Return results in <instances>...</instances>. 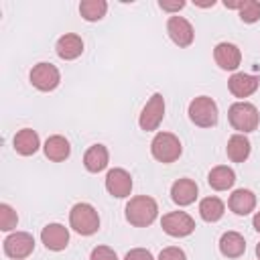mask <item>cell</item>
<instances>
[{
    "instance_id": "obj_1",
    "label": "cell",
    "mask_w": 260,
    "mask_h": 260,
    "mask_svg": "<svg viewBox=\"0 0 260 260\" xmlns=\"http://www.w3.org/2000/svg\"><path fill=\"white\" fill-rule=\"evenodd\" d=\"M124 213H126L128 223H132L136 228H146L156 219L158 205L148 195H136L126 203V211Z\"/></svg>"
},
{
    "instance_id": "obj_2",
    "label": "cell",
    "mask_w": 260,
    "mask_h": 260,
    "mask_svg": "<svg viewBox=\"0 0 260 260\" xmlns=\"http://www.w3.org/2000/svg\"><path fill=\"white\" fill-rule=\"evenodd\" d=\"M228 120H230L232 128L238 130V134H246V132H254L258 128L260 114H258V108L254 104L236 102L228 110Z\"/></svg>"
},
{
    "instance_id": "obj_3",
    "label": "cell",
    "mask_w": 260,
    "mask_h": 260,
    "mask_svg": "<svg viewBox=\"0 0 260 260\" xmlns=\"http://www.w3.org/2000/svg\"><path fill=\"white\" fill-rule=\"evenodd\" d=\"M69 225L79 236H91L100 230V215L89 203H75L69 211Z\"/></svg>"
},
{
    "instance_id": "obj_4",
    "label": "cell",
    "mask_w": 260,
    "mask_h": 260,
    "mask_svg": "<svg viewBox=\"0 0 260 260\" xmlns=\"http://www.w3.org/2000/svg\"><path fill=\"white\" fill-rule=\"evenodd\" d=\"M150 152L152 156L158 160V162H175L181 152H183V146H181V140L171 134V132H156V136L152 138L150 142Z\"/></svg>"
},
{
    "instance_id": "obj_5",
    "label": "cell",
    "mask_w": 260,
    "mask_h": 260,
    "mask_svg": "<svg viewBox=\"0 0 260 260\" xmlns=\"http://www.w3.org/2000/svg\"><path fill=\"white\" fill-rule=\"evenodd\" d=\"M189 118L195 126L211 128L217 124V104L209 95H197L189 104Z\"/></svg>"
},
{
    "instance_id": "obj_6",
    "label": "cell",
    "mask_w": 260,
    "mask_h": 260,
    "mask_svg": "<svg viewBox=\"0 0 260 260\" xmlns=\"http://www.w3.org/2000/svg\"><path fill=\"white\" fill-rule=\"evenodd\" d=\"M162 118H165V98H162L160 93H152V95L148 98L146 106H144L142 112H140L138 124H140L142 130L152 132V130H156V128L160 126Z\"/></svg>"
},
{
    "instance_id": "obj_7",
    "label": "cell",
    "mask_w": 260,
    "mask_h": 260,
    "mask_svg": "<svg viewBox=\"0 0 260 260\" xmlns=\"http://www.w3.org/2000/svg\"><path fill=\"white\" fill-rule=\"evenodd\" d=\"M28 79H30V83H32L39 91H53V89L59 85V81H61V73H59V69H57L55 65H51V63H37V65L30 69Z\"/></svg>"
},
{
    "instance_id": "obj_8",
    "label": "cell",
    "mask_w": 260,
    "mask_h": 260,
    "mask_svg": "<svg viewBox=\"0 0 260 260\" xmlns=\"http://www.w3.org/2000/svg\"><path fill=\"white\" fill-rule=\"evenodd\" d=\"M35 250V238L26 232H12L4 238V254L14 260H22L30 256Z\"/></svg>"
},
{
    "instance_id": "obj_9",
    "label": "cell",
    "mask_w": 260,
    "mask_h": 260,
    "mask_svg": "<svg viewBox=\"0 0 260 260\" xmlns=\"http://www.w3.org/2000/svg\"><path fill=\"white\" fill-rule=\"evenodd\" d=\"M160 225H162L165 234H169L173 238H185L195 230V219L185 211H171V213L162 215Z\"/></svg>"
},
{
    "instance_id": "obj_10",
    "label": "cell",
    "mask_w": 260,
    "mask_h": 260,
    "mask_svg": "<svg viewBox=\"0 0 260 260\" xmlns=\"http://www.w3.org/2000/svg\"><path fill=\"white\" fill-rule=\"evenodd\" d=\"M167 32L177 47H189L195 39V30H193L191 22L179 14H173L167 20Z\"/></svg>"
},
{
    "instance_id": "obj_11",
    "label": "cell",
    "mask_w": 260,
    "mask_h": 260,
    "mask_svg": "<svg viewBox=\"0 0 260 260\" xmlns=\"http://www.w3.org/2000/svg\"><path fill=\"white\" fill-rule=\"evenodd\" d=\"M106 189H108V193L112 197H118V199L128 197L130 191H132V177H130V173L126 169H120V167L108 171V175H106Z\"/></svg>"
},
{
    "instance_id": "obj_12",
    "label": "cell",
    "mask_w": 260,
    "mask_h": 260,
    "mask_svg": "<svg viewBox=\"0 0 260 260\" xmlns=\"http://www.w3.org/2000/svg\"><path fill=\"white\" fill-rule=\"evenodd\" d=\"M41 242L45 244L47 250L61 252L69 244V230L61 223H47L41 232Z\"/></svg>"
},
{
    "instance_id": "obj_13",
    "label": "cell",
    "mask_w": 260,
    "mask_h": 260,
    "mask_svg": "<svg viewBox=\"0 0 260 260\" xmlns=\"http://www.w3.org/2000/svg\"><path fill=\"white\" fill-rule=\"evenodd\" d=\"M213 59L223 71H234L242 63V53L234 43H219L213 49Z\"/></svg>"
},
{
    "instance_id": "obj_14",
    "label": "cell",
    "mask_w": 260,
    "mask_h": 260,
    "mask_svg": "<svg viewBox=\"0 0 260 260\" xmlns=\"http://www.w3.org/2000/svg\"><path fill=\"white\" fill-rule=\"evenodd\" d=\"M260 85V79L256 75H248V73H234L230 79H228V89L234 98H248L252 95Z\"/></svg>"
},
{
    "instance_id": "obj_15",
    "label": "cell",
    "mask_w": 260,
    "mask_h": 260,
    "mask_svg": "<svg viewBox=\"0 0 260 260\" xmlns=\"http://www.w3.org/2000/svg\"><path fill=\"white\" fill-rule=\"evenodd\" d=\"M55 51H57V55H59L61 59L73 61V59H77V57L83 53V41H81L79 35L67 32V35L59 37V41H57V45H55Z\"/></svg>"
},
{
    "instance_id": "obj_16",
    "label": "cell",
    "mask_w": 260,
    "mask_h": 260,
    "mask_svg": "<svg viewBox=\"0 0 260 260\" xmlns=\"http://www.w3.org/2000/svg\"><path fill=\"white\" fill-rule=\"evenodd\" d=\"M197 183L193 179H179L173 183L171 187V199L177 203V205H191L195 199H197Z\"/></svg>"
},
{
    "instance_id": "obj_17",
    "label": "cell",
    "mask_w": 260,
    "mask_h": 260,
    "mask_svg": "<svg viewBox=\"0 0 260 260\" xmlns=\"http://www.w3.org/2000/svg\"><path fill=\"white\" fill-rule=\"evenodd\" d=\"M43 150H45V156H47L49 160H53V162H61V160L69 158V154H71L69 140H67L65 136H61V134L49 136V138L45 140Z\"/></svg>"
},
{
    "instance_id": "obj_18",
    "label": "cell",
    "mask_w": 260,
    "mask_h": 260,
    "mask_svg": "<svg viewBox=\"0 0 260 260\" xmlns=\"http://www.w3.org/2000/svg\"><path fill=\"white\" fill-rule=\"evenodd\" d=\"M228 207L236 215H248L256 207V195L250 189H236L228 199Z\"/></svg>"
},
{
    "instance_id": "obj_19",
    "label": "cell",
    "mask_w": 260,
    "mask_h": 260,
    "mask_svg": "<svg viewBox=\"0 0 260 260\" xmlns=\"http://www.w3.org/2000/svg\"><path fill=\"white\" fill-rule=\"evenodd\" d=\"M12 144H14V150H16L18 154L30 156V154H35V152L39 150L41 140H39V134H37L32 128H22V130L16 132Z\"/></svg>"
},
{
    "instance_id": "obj_20",
    "label": "cell",
    "mask_w": 260,
    "mask_h": 260,
    "mask_svg": "<svg viewBox=\"0 0 260 260\" xmlns=\"http://www.w3.org/2000/svg\"><path fill=\"white\" fill-rule=\"evenodd\" d=\"M108 160H110V152L104 144H93L85 150L83 154V167L89 171V173H100L108 167Z\"/></svg>"
},
{
    "instance_id": "obj_21",
    "label": "cell",
    "mask_w": 260,
    "mask_h": 260,
    "mask_svg": "<svg viewBox=\"0 0 260 260\" xmlns=\"http://www.w3.org/2000/svg\"><path fill=\"white\" fill-rule=\"evenodd\" d=\"M219 252L225 258H240L246 252V240L238 232H225L219 238Z\"/></svg>"
},
{
    "instance_id": "obj_22",
    "label": "cell",
    "mask_w": 260,
    "mask_h": 260,
    "mask_svg": "<svg viewBox=\"0 0 260 260\" xmlns=\"http://www.w3.org/2000/svg\"><path fill=\"white\" fill-rule=\"evenodd\" d=\"M250 140L244 136V134H234L230 136L228 140V146H225V154L232 162H244L248 156H250Z\"/></svg>"
},
{
    "instance_id": "obj_23",
    "label": "cell",
    "mask_w": 260,
    "mask_h": 260,
    "mask_svg": "<svg viewBox=\"0 0 260 260\" xmlns=\"http://www.w3.org/2000/svg\"><path fill=\"white\" fill-rule=\"evenodd\" d=\"M207 183L215 191H225V189H230L236 183V173L230 167H225V165L213 167L209 171V175H207Z\"/></svg>"
},
{
    "instance_id": "obj_24",
    "label": "cell",
    "mask_w": 260,
    "mask_h": 260,
    "mask_svg": "<svg viewBox=\"0 0 260 260\" xmlns=\"http://www.w3.org/2000/svg\"><path fill=\"white\" fill-rule=\"evenodd\" d=\"M223 211H225V205L219 197H205L199 203V215H201V219H205L209 223L221 219Z\"/></svg>"
},
{
    "instance_id": "obj_25",
    "label": "cell",
    "mask_w": 260,
    "mask_h": 260,
    "mask_svg": "<svg viewBox=\"0 0 260 260\" xmlns=\"http://www.w3.org/2000/svg\"><path fill=\"white\" fill-rule=\"evenodd\" d=\"M106 10H108V2L106 0H83L79 4V12L87 22L102 20L106 16Z\"/></svg>"
},
{
    "instance_id": "obj_26",
    "label": "cell",
    "mask_w": 260,
    "mask_h": 260,
    "mask_svg": "<svg viewBox=\"0 0 260 260\" xmlns=\"http://www.w3.org/2000/svg\"><path fill=\"white\" fill-rule=\"evenodd\" d=\"M238 14H240L242 22H248V24L256 22L260 18V2H256V0H242V6L238 10Z\"/></svg>"
},
{
    "instance_id": "obj_27",
    "label": "cell",
    "mask_w": 260,
    "mask_h": 260,
    "mask_svg": "<svg viewBox=\"0 0 260 260\" xmlns=\"http://www.w3.org/2000/svg\"><path fill=\"white\" fill-rule=\"evenodd\" d=\"M18 223L16 211L8 203H0V230L2 232H12Z\"/></svg>"
},
{
    "instance_id": "obj_28",
    "label": "cell",
    "mask_w": 260,
    "mask_h": 260,
    "mask_svg": "<svg viewBox=\"0 0 260 260\" xmlns=\"http://www.w3.org/2000/svg\"><path fill=\"white\" fill-rule=\"evenodd\" d=\"M89 260H118V256H116V252H114L112 248H108V246H95V248L91 250Z\"/></svg>"
},
{
    "instance_id": "obj_29",
    "label": "cell",
    "mask_w": 260,
    "mask_h": 260,
    "mask_svg": "<svg viewBox=\"0 0 260 260\" xmlns=\"http://www.w3.org/2000/svg\"><path fill=\"white\" fill-rule=\"evenodd\" d=\"M158 260H187L185 252L177 246H169V248H162L160 254H158Z\"/></svg>"
},
{
    "instance_id": "obj_30",
    "label": "cell",
    "mask_w": 260,
    "mask_h": 260,
    "mask_svg": "<svg viewBox=\"0 0 260 260\" xmlns=\"http://www.w3.org/2000/svg\"><path fill=\"white\" fill-rule=\"evenodd\" d=\"M124 260H154V258H152V254L146 248H132L124 256Z\"/></svg>"
},
{
    "instance_id": "obj_31",
    "label": "cell",
    "mask_w": 260,
    "mask_h": 260,
    "mask_svg": "<svg viewBox=\"0 0 260 260\" xmlns=\"http://www.w3.org/2000/svg\"><path fill=\"white\" fill-rule=\"evenodd\" d=\"M158 6H160L162 10H167V12H179V10L185 6V2H183V0H175V2L160 0V2H158Z\"/></svg>"
},
{
    "instance_id": "obj_32",
    "label": "cell",
    "mask_w": 260,
    "mask_h": 260,
    "mask_svg": "<svg viewBox=\"0 0 260 260\" xmlns=\"http://www.w3.org/2000/svg\"><path fill=\"white\" fill-rule=\"evenodd\" d=\"M252 225H254L256 232H260V211H256V215H254V219H252Z\"/></svg>"
},
{
    "instance_id": "obj_33",
    "label": "cell",
    "mask_w": 260,
    "mask_h": 260,
    "mask_svg": "<svg viewBox=\"0 0 260 260\" xmlns=\"http://www.w3.org/2000/svg\"><path fill=\"white\" fill-rule=\"evenodd\" d=\"M197 6H203V8H207V6H213L215 4V0H209V2H195Z\"/></svg>"
},
{
    "instance_id": "obj_34",
    "label": "cell",
    "mask_w": 260,
    "mask_h": 260,
    "mask_svg": "<svg viewBox=\"0 0 260 260\" xmlns=\"http://www.w3.org/2000/svg\"><path fill=\"white\" fill-rule=\"evenodd\" d=\"M256 256H258V260H260V244L256 246Z\"/></svg>"
}]
</instances>
